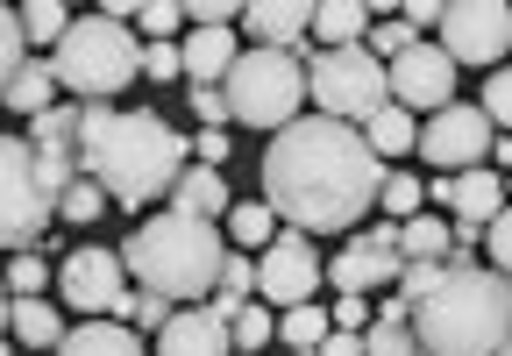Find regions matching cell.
Returning a JSON list of instances; mask_svg holds the SVG:
<instances>
[{
	"instance_id": "cell-5",
	"label": "cell",
	"mask_w": 512,
	"mask_h": 356,
	"mask_svg": "<svg viewBox=\"0 0 512 356\" xmlns=\"http://www.w3.org/2000/svg\"><path fill=\"white\" fill-rule=\"evenodd\" d=\"M136 72H143V43L107 15H72V29L57 36V57H50V79L72 86L79 107H114V93L136 86Z\"/></svg>"
},
{
	"instance_id": "cell-19",
	"label": "cell",
	"mask_w": 512,
	"mask_h": 356,
	"mask_svg": "<svg viewBox=\"0 0 512 356\" xmlns=\"http://www.w3.org/2000/svg\"><path fill=\"white\" fill-rule=\"evenodd\" d=\"M448 200H456V214L470 221V228H484V221H498L505 214V178L498 171H456V178H448Z\"/></svg>"
},
{
	"instance_id": "cell-42",
	"label": "cell",
	"mask_w": 512,
	"mask_h": 356,
	"mask_svg": "<svg viewBox=\"0 0 512 356\" xmlns=\"http://www.w3.org/2000/svg\"><path fill=\"white\" fill-rule=\"evenodd\" d=\"M477 243H491V271H505V257H512V221H505V214H498V221H484Z\"/></svg>"
},
{
	"instance_id": "cell-43",
	"label": "cell",
	"mask_w": 512,
	"mask_h": 356,
	"mask_svg": "<svg viewBox=\"0 0 512 356\" xmlns=\"http://www.w3.org/2000/svg\"><path fill=\"white\" fill-rule=\"evenodd\" d=\"M192 93V107H200V122L214 129V122H228V100H221V86H185Z\"/></svg>"
},
{
	"instance_id": "cell-44",
	"label": "cell",
	"mask_w": 512,
	"mask_h": 356,
	"mask_svg": "<svg viewBox=\"0 0 512 356\" xmlns=\"http://www.w3.org/2000/svg\"><path fill=\"white\" fill-rule=\"evenodd\" d=\"M228 150H235V143H228L221 129H200V171H221V164H228Z\"/></svg>"
},
{
	"instance_id": "cell-8",
	"label": "cell",
	"mask_w": 512,
	"mask_h": 356,
	"mask_svg": "<svg viewBox=\"0 0 512 356\" xmlns=\"http://www.w3.org/2000/svg\"><path fill=\"white\" fill-rule=\"evenodd\" d=\"M50 214H57V193L43 186L36 150L15 143V136H0V250H29V243H43Z\"/></svg>"
},
{
	"instance_id": "cell-10",
	"label": "cell",
	"mask_w": 512,
	"mask_h": 356,
	"mask_svg": "<svg viewBox=\"0 0 512 356\" xmlns=\"http://www.w3.org/2000/svg\"><path fill=\"white\" fill-rule=\"evenodd\" d=\"M491 143H498V136H491V122H484L477 107H463V100H448L441 114H427V129L413 136V150H427V164H434L441 178H456V171H477Z\"/></svg>"
},
{
	"instance_id": "cell-18",
	"label": "cell",
	"mask_w": 512,
	"mask_h": 356,
	"mask_svg": "<svg viewBox=\"0 0 512 356\" xmlns=\"http://www.w3.org/2000/svg\"><path fill=\"white\" fill-rule=\"evenodd\" d=\"M228 65H235V29H192L178 50V79H192V86H221Z\"/></svg>"
},
{
	"instance_id": "cell-26",
	"label": "cell",
	"mask_w": 512,
	"mask_h": 356,
	"mask_svg": "<svg viewBox=\"0 0 512 356\" xmlns=\"http://www.w3.org/2000/svg\"><path fill=\"white\" fill-rule=\"evenodd\" d=\"M278 342H292L299 356H313L320 342H328V307H313V300L285 307V314H278Z\"/></svg>"
},
{
	"instance_id": "cell-23",
	"label": "cell",
	"mask_w": 512,
	"mask_h": 356,
	"mask_svg": "<svg viewBox=\"0 0 512 356\" xmlns=\"http://www.w3.org/2000/svg\"><path fill=\"white\" fill-rule=\"evenodd\" d=\"M413 136H420V122H413L406 107H392V100H384L370 122H363V143H370V157H377V164H384V157H406V150H413Z\"/></svg>"
},
{
	"instance_id": "cell-38",
	"label": "cell",
	"mask_w": 512,
	"mask_h": 356,
	"mask_svg": "<svg viewBox=\"0 0 512 356\" xmlns=\"http://www.w3.org/2000/svg\"><path fill=\"white\" fill-rule=\"evenodd\" d=\"M477 114L491 122V136L512 122V79H505V72H491V79H484V107H477Z\"/></svg>"
},
{
	"instance_id": "cell-46",
	"label": "cell",
	"mask_w": 512,
	"mask_h": 356,
	"mask_svg": "<svg viewBox=\"0 0 512 356\" xmlns=\"http://www.w3.org/2000/svg\"><path fill=\"white\" fill-rule=\"evenodd\" d=\"M399 22H406V29H434V22H441V0H413Z\"/></svg>"
},
{
	"instance_id": "cell-48",
	"label": "cell",
	"mask_w": 512,
	"mask_h": 356,
	"mask_svg": "<svg viewBox=\"0 0 512 356\" xmlns=\"http://www.w3.org/2000/svg\"><path fill=\"white\" fill-rule=\"evenodd\" d=\"M0 356H8V342H0Z\"/></svg>"
},
{
	"instance_id": "cell-39",
	"label": "cell",
	"mask_w": 512,
	"mask_h": 356,
	"mask_svg": "<svg viewBox=\"0 0 512 356\" xmlns=\"http://www.w3.org/2000/svg\"><path fill=\"white\" fill-rule=\"evenodd\" d=\"M242 8H235V0H192V8H185V22L192 29H228Z\"/></svg>"
},
{
	"instance_id": "cell-16",
	"label": "cell",
	"mask_w": 512,
	"mask_h": 356,
	"mask_svg": "<svg viewBox=\"0 0 512 356\" xmlns=\"http://www.w3.org/2000/svg\"><path fill=\"white\" fill-rule=\"evenodd\" d=\"M157 356H235L228 349V321L200 300L192 314H171L164 328H157Z\"/></svg>"
},
{
	"instance_id": "cell-33",
	"label": "cell",
	"mask_w": 512,
	"mask_h": 356,
	"mask_svg": "<svg viewBox=\"0 0 512 356\" xmlns=\"http://www.w3.org/2000/svg\"><path fill=\"white\" fill-rule=\"evenodd\" d=\"M363 356H413V335H406V314H377L363 328Z\"/></svg>"
},
{
	"instance_id": "cell-1",
	"label": "cell",
	"mask_w": 512,
	"mask_h": 356,
	"mask_svg": "<svg viewBox=\"0 0 512 356\" xmlns=\"http://www.w3.org/2000/svg\"><path fill=\"white\" fill-rule=\"evenodd\" d=\"M377 186H384V164L370 157L363 129L328 122V114H299L264 150V207L299 235L356 228L377 207Z\"/></svg>"
},
{
	"instance_id": "cell-32",
	"label": "cell",
	"mask_w": 512,
	"mask_h": 356,
	"mask_svg": "<svg viewBox=\"0 0 512 356\" xmlns=\"http://www.w3.org/2000/svg\"><path fill=\"white\" fill-rule=\"evenodd\" d=\"M107 314H121V328H164V321H171V300H157V292L136 285V292H121Z\"/></svg>"
},
{
	"instance_id": "cell-27",
	"label": "cell",
	"mask_w": 512,
	"mask_h": 356,
	"mask_svg": "<svg viewBox=\"0 0 512 356\" xmlns=\"http://www.w3.org/2000/svg\"><path fill=\"white\" fill-rule=\"evenodd\" d=\"M228 235H235V243H249V250H264L271 243V235H278V214L264 207V200H228Z\"/></svg>"
},
{
	"instance_id": "cell-13",
	"label": "cell",
	"mask_w": 512,
	"mask_h": 356,
	"mask_svg": "<svg viewBox=\"0 0 512 356\" xmlns=\"http://www.w3.org/2000/svg\"><path fill=\"white\" fill-rule=\"evenodd\" d=\"M399 264H406V257H399V221H377L370 235H356L335 264H320V278H328L335 292H356V300H363L370 285H392Z\"/></svg>"
},
{
	"instance_id": "cell-30",
	"label": "cell",
	"mask_w": 512,
	"mask_h": 356,
	"mask_svg": "<svg viewBox=\"0 0 512 356\" xmlns=\"http://www.w3.org/2000/svg\"><path fill=\"white\" fill-rule=\"evenodd\" d=\"M57 214H64V221H72V228H93V221L107 214V193L93 186V178H72V186H64V193H57Z\"/></svg>"
},
{
	"instance_id": "cell-9",
	"label": "cell",
	"mask_w": 512,
	"mask_h": 356,
	"mask_svg": "<svg viewBox=\"0 0 512 356\" xmlns=\"http://www.w3.org/2000/svg\"><path fill=\"white\" fill-rule=\"evenodd\" d=\"M441 57L448 65H498L505 57V43H512V15L498 8V0H448L441 8Z\"/></svg>"
},
{
	"instance_id": "cell-12",
	"label": "cell",
	"mask_w": 512,
	"mask_h": 356,
	"mask_svg": "<svg viewBox=\"0 0 512 356\" xmlns=\"http://www.w3.org/2000/svg\"><path fill=\"white\" fill-rule=\"evenodd\" d=\"M313 285H320V257H313V235L299 228H278L264 257H256V292H264L271 307H299L313 300Z\"/></svg>"
},
{
	"instance_id": "cell-37",
	"label": "cell",
	"mask_w": 512,
	"mask_h": 356,
	"mask_svg": "<svg viewBox=\"0 0 512 356\" xmlns=\"http://www.w3.org/2000/svg\"><path fill=\"white\" fill-rule=\"evenodd\" d=\"M128 22H143V36H171V29H185V8H171V0H143V8L136 15H128Z\"/></svg>"
},
{
	"instance_id": "cell-41",
	"label": "cell",
	"mask_w": 512,
	"mask_h": 356,
	"mask_svg": "<svg viewBox=\"0 0 512 356\" xmlns=\"http://www.w3.org/2000/svg\"><path fill=\"white\" fill-rule=\"evenodd\" d=\"M143 72L150 79H178V43H143Z\"/></svg>"
},
{
	"instance_id": "cell-31",
	"label": "cell",
	"mask_w": 512,
	"mask_h": 356,
	"mask_svg": "<svg viewBox=\"0 0 512 356\" xmlns=\"http://www.w3.org/2000/svg\"><path fill=\"white\" fill-rule=\"evenodd\" d=\"M271 335H278V314H256V300L228 321V349H242V356H264Z\"/></svg>"
},
{
	"instance_id": "cell-34",
	"label": "cell",
	"mask_w": 512,
	"mask_h": 356,
	"mask_svg": "<svg viewBox=\"0 0 512 356\" xmlns=\"http://www.w3.org/2000/svg\"><path fill=\"white\" fill-rule=\"evenodd\" d=\"M0 285H8V300H36V292L50 285V264H43V257H15Z\"/></svg>"
},
{
	"instance_id": "cell-24",
	"label": "cell",
	"mask_w": 512,
	"mask_h": 356,
	"mask_svg": "<svg viewBox=\"0 0 512 356\" xmlns=\"http://www.w3.org/2000/svg\"><path fill=\"white\" fill-rule=\"evenodd\" d=\"M50 93H57L50 65H22L8 86H0V107H8V114H29V122H36V114L50 107Z\"/></svg>"
},
{
	"instance_id": "cell-22",
	"label": "cell",
	"mask_w": 512,
	"mask_h": 356,
	"mask_svg": "<svg viewBox=\"0 0 512 356\" xmlns=\"http://www.w3.org/2000/svg\"><path fill=\"white\" fill-rule=\"evenodd\" d=\"M57 356H143V342L121 321H86V328H64Z\"/></svg>"
},
{
	"instance_id": "cell-17",
	"label": "cell",
	"mask_w": 512,
	"mask_h": 356,
	"mask_svg": "<svg viewBox=\"0 0 512 356\" xmlns=\"http://www.w3.org/2000/svg\"><path fill=\"white\" fill-rule=\"evenodd\" d=\"M235 22H242V29H256V50H299V36H306V22H313V8H306V0H249Z\"/></svg>"
},
{
	"instance_id": "cell-3",
	"label": "cell",
	"mask_w": 512,
	"mask_h": 356,
	"mask_svg": "<svg viewBox=\"0 0 512 356\" xmlns=\"http://www.w3.org/2000/svg\"><path fill=\"white\" fill-rule=\"evenodd\" d=\"M420 356H505L512 342V285L484 264H441V278L406 307Z\"/></svg>"
},
{
	"instance_id": "cell-40",
	"label": "cell",
	"mask_w": 512,
	"mask_h": 356,
	"mask_svg": "<svg viewBox=\"0 0 512 356\" xmlns=\"http://www.w3.org/2000/svg\"><path fill=\"white\" fill-rule=\"evenodd\" d=\"M328 328H342V335H363V328H370V307L356 300V292H342V300L328 307Z\"/></svg>"
},
{
	"instance_id": "cell-29",
	"label": "cell",
	"mask_w": 512,
	"mask_h": 356,
	"mask_svg": "<svg viewBox=\"0 0 512 356\" xmlns=\"http://www.w3.org/2000/svg\"><path fill=\"white\" fill-rule=\"evenodd\" d=\"M377 207H384V221H413V214L427 207V200H420V178H413V171H384Z\"/></svg>"
},
{
	"instance_id": "cell-14",
	"label": "cell",
	"mask_w": 512,
	"mask_h": 356,
	"mask_svg": "<svg viewBox=\"0 0 512 356\" xmlns=\"http://www.w3.org/2000/svg\"><path fill=\"white\" fill-rule=\"evenodd\" d=\"M121 278H128L121 257H114V250H93V243L57 264V292H64V307H79V314H107L121 292H128Z\"/></svg>"
},
{
	"instance_id": "cell-36",
	"label": "cell",
	"mask_w": 512,
	"mask_h": 356,
	"mask_svg": "<svg viewBox=\"0 0 512 356\" xmlns=\"http://www.w3.org/2000/svg\"><path fill=\"white\" fill-rule=\"evenodd\" d=\"M22 22H15V8H0V86H8L15 72H22Z\"/></svg>"
},
{
	"instance_id": "cell-35",
	"label": "cell",
	"mask_w": 512,
	"mask_h": 356,
	"mask_svg": "<svg viewBox=\"0 0 512 356\" xmlns=\"http://www.w3.org/2000/svg\"><path fill=\"white\" fill-rule=\"evenodd\" d=\"M413 43H420V36H413V29H406V22H377V29H370V43H363V50H370V57H377V65H392V57H406V50H413Z\"/></svg>"
},
{
	"instance_id": "cell-20",
	"label": "cell",
	"mask_w": 512,
	"mask_h": 356,
	"mask_svg": "<svg viewBox=\"0 0 512 356\" xmlns=\"http://www.w3.org/2000/svg\"><path fill=\"white\" fill-rule=\"evenodd\" d=\"M171 214L185 221H221L228 214V186H221V171H178V186H171Z\"/></svg>"
},
{
	"instance_id": "cell-45",
	"label": "cell",
	"mask_w": 512,
	"mask_h": 356,
	"mask_svg": "<svg viewBox=\"0 0 512 356\" xmlns=\"http://www.w3.org/2000/svg\"><path fill=\"white\" fill-rule=\"evenodd\" d=\"M313 356H363V335H342V328H328V342H320Z\"/></svg>"
},
{
	"instance_id": "cell-47",
	"label": "cell",
	"mask_w": 512,
	"mask_h": 356,
	"mask_svg": "<svg viewBox=\"0 0 512 356\" xmlns=\"http://www.w3.org/2000/svg\"><path fill=\"white\" fill-rule=\"evenodd\" d=\"M8 307H15V300H8V285H0V335H8Z\"/></svg>"
},
{
	"instance_id": "cell-7",
	"label": "cell",
	"mask_w": 512,
	"mask_h": 356,
	"mask_svg": "<svg viewBox=\"0 0 512 356\" xmlns=\"http://www.w3.org/2000/svg\"><path fill=\"white\" fill-rule=\"evenodd\" d=\"M306 93H313V107L328 114V122H370V114L384 107V65L363 50V43H349V50H320L313 65H306Z\"/></svg>"
},
{
	"instance_id": "cell-49",
	"label": "cell",
	"mask_w": 512,
	"mask_h": 356,
	"mask_svg": "<svg viewBox=\"0 0 512 356\" xmlns=\"http://www.w3.org/2000/svg\"><path fill=\"white\" fill-rule=\"evenodd\" d=\"M413 356H420V349H413Z\"/></svg>"
},
{
	"instance_id": "cell-4",
	"label": "cell",
	"mask_w": 512,
	"mask_h": 356,
	"mask_svg": "<svg viewBox=\"0 0 512 356\" xmlns=\"http://www.w3.org/2000/svg\"><path fill=\"white\" fill-rule=\"evenodd\" d=\"M121 271H136L143 292H157V300H207L214 278H221V228L214 221H185V214H150L136 221V235L114 250Z\"/></svg>"
},
{
	"instance_id": "cell-21",
	"label": "cell",
	"mask_w": 512,
	"mask_h": 356,
	"mask_svg": "<svg viewBox=\"0 0 512 356\" xmlns=\"http://www.w3.org/2000/svg\"><path fill=\"white\" fill-rule=\"evenodd\" d=\"M306 29L328 43V50H349V43H363V36H370V8H363V0H320Z\"/></svg>"
},
{
	"instance_id": "cell-28",
	"label": "cell",
	"mask_w": 512,
	"mask_h": 356,
	"mask_svg": "<svg viewBox=\"0 0 512 356\" xmlns=\"http://www.w3.org/2000/svg\"><path fill=\"white\" fill-rule=\"evenodd\" d=\"M15 22H22V43H50L57 50V36L72 29V8H57V0H29Z\"/></svg>"
},
{
	"instance_id": "cell-25",
	"label": "cell",
	"mask_w": 512,
	"mask_h": 356,
	"mask_svg": "<svg viewBox=\"0 0 512 356\" xmlns=\"http://www.w3.org/2000/svg\"><path fill=\"white\" fill-rule=\"evenodd\" d=\"M8 335L29 342V349H57V342H64V321H57L43 300H15V307H8Z\"/></svg>"
},
{
	"instance_id": "cell-6",
	"label": "cell",
	"mask_w": 512,
	"mask_h": 356,
	"mask_svg": "<svg viewBox=\"0 0 512 356\" xmlns=\"http://www.w3.org/2000/svg\"><path fill=\"white\" fill-rule=\"evenodd\" d=\"M221 100H228V122H249V129L299 122V100H306L299 50H235V65L221 79Z\"/></svg>"
},
{
	"instance_id": "cell-15",
	"label": "cell",
	"mask_w": 512,
	"mask_h": 356,
	"mask_svg": "<svg viewBox=\"0 0 512 356\" xmlns=\"http://www.w3.org/2000/svg\"><path fill=\"white\" fill-rule=\"evenodd\" d=\"M29 150H36L43 186L64 193L79 178V107H43L36 122H29Z\"/></svg>"
},
{
	"instance_id": "cell-11",
	"label": "cell",
	"mask_w": 512,
	"mask_h": 356,
	"mask_svg": "<svg viewBox=\"0 0 512 356\" xmlns=\"http://www.w3.org/2000/svg\"><path fill=\"white\" fill-rule=\"evenodd\" d=\"M384 100L406 107L413 122H420V114H441L448 100H456V65H448L434 43H413L406 57H392V65H384Z\"/></svg>"
},
{
	"instance_id": "cell-2",
	"label": "cell",
	"mask_w": 512,
	"mask_h": 356,
	"mask_svg": "<svg viewBox=\"0 0 512 356\" xmlns=\"http://www.w3.org/2000/svg\"><path fill=\"white\" fill-rule=\"evenodd\" d=\"M185 171V143L164 114L150 107H79V178L107 193V207H136L164 200Z\"/></svg>"
}]
</instances>
